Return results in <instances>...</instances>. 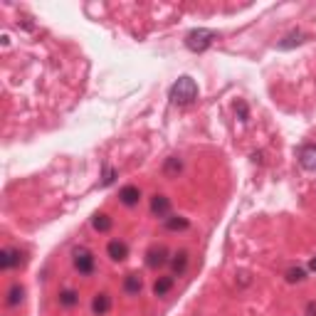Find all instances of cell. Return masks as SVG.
<instances>
[{"label": "cell", "instance_id": "cell-1", "mask_svg": "<svg viewBox=\"0 0 316 316\" xmlns=\"http://www.w3.org/2000/svg\"><path fill=\"white\" fill-rule=\"evenodd\" d=\"M168 96H171L173 104H180V107L193 104V101L198 99V84H195V79H190V77H180V79L171 86Z\"/></svg>", "mask_w": 316, "mask_h": 316}, {"label": "cell", "instance_id": "cell-2", "mask_svg": "<svg viewBox=\"0 0 316 316\" xmlns=\"http://www.w3.org/2000/svg\"><path fill=\"white\" fill-rule=\"evenodd\" d=\"M215 32L213 30H190L188 35H185V45H188V50H193V52H205L213 42H215Z\"/></svg>", "mask_w": 316, "mask_h": 316}, {"label": "cell", "instance_id": "cell-3", "mask_svg": "<svg viewBox=\"0 0 316 316\" xmlns=\"http://www.w3.org/2000/svg\"><path fill=\"white\" fill-rule=\"evenodd\" d=\"M72 262H74V269L82 277H89L94 272V267H96V259H94V255L86 247H74L72 250Z\"/></svg>", "mask_w": 316, "mask_h": 316}, {"label": "cell", "instance_id": "cell-4", "mask_svg": "<svg viewBox=\"0 0 316 316\" xmlns=\"http://www.w3.org/2000/svg\"><path fill=\"white\" fill-rule=\"evenodd\" d=\"M20 264H25V252L13 250V247H3V250H0V269H3V272L15 269V267H20Z\"/></svg>", "mask_w": 316, "mask_h": 316}, {"label": "cell", "instance_id": "cell-5", "mask_svg": "<svg viewBox=\"0 0 316 316\" xmlns=\"http://www.w3.org/2000/svg\"><path fill=\"white\" fill-rule=\"evenodd\" d=\"M171 262L168 257V250L163 247V245H153L148 252H146V264L151 267V269H161V267H166Z\"/></svg>", "mask_w": 316, "mask_h": 316}, {"label": "cell", "instance_id": "cell-6", "mask_svg": "<svg viewBox=\"0 0 316 316\" xmlns=\"http://www.w3.org/2000/svg\"><path fill=\"white\" fill-rule=\"evenodd\" d=\"M151 213L158 220H168L171 218V198H166L163 193H156L151 198Z\"/></svg>", "mask_w": 316, "mask_h": 316}, {"label": "cell", "instance_id": "cell-7", "mask_svg": "<svg viewBox=\"0 0 316 316\" xmlns=\"http://www.w3.org/2000/svg\"><path fill=\"white\" fill-rule=\"evenodd\" d=\"M299 163H301L304 171L316 173V144L301 146V151H299Z\"/></svg>", "mask_w": 316, "mask_h": 316}, {"label": "cell", "instance_id": "cell-8", "mask_svg": "<svg viewBox=\"0 0 316 316\" xmlns=\"http://www.w3.org/2000/svg\"><path fill=\"white\" fill-rule=\"evenodd\" d=\"M91 311L96 316H107L112 311V296L107 291H99L94 299H91Z\"/></svg>", "mask_w": 316, "mask_h": 316}, {"label": "cell", "instance_id": "cell-9", "mask_svg": "<svg viewBox=\"0 0 316 316\" xmlns=\"http://www.w3.org/2000/svg\"><path fill=\"white\" fill-rule=\"evenodd\" d=\"M107 255H109V259H114V262H121V259L129 257V245H126L124 240H112V242L107 245Z\"/></svg>", "mask_w": 316, "mask_h": 316}, {"label": "cell", "instance_id": "cell-10", "mask_svg": "<svg viewBox=\"0 0 316 316\" xmlns=\"http://www.w3.org/2000/svg\"><path fill=\"white\" fill-rule=\"evenodd\" d=\"M119 200L124 202L126 207H134V205H139V200H141V190H139L136 185H124V188L119 190Z\"/></svg>", "mask_w": 316, "mask_h": 316}, {"label": "cell", "instance_id": "cell-11", "mask_svg": "<svg viewBox=\"0 0 316 316\" xmlns=\"http://www.w3.org/2000/svg\"><path fill=\"white\" fill-rule=\"evenodd\" d=\"M188 262H190V255H188V250H178L175 255L171 257V269L175 277H180V274H185V269H188Z\"/></svg>", "mask_w": 316, "mask_h": 316}, {"label": "cell", "instance_id": "cell-12", "mask_svg": "<svg viewBox=\"0 0 316 316\" xmlns=\"http://www.w3.org/2000/svg\"><path fill=\"white\" fill-rule=\"evenodd\" d=\"M141 289H144V279H141V274H136V272L126 274V279H124V291H126L129 296L141 294Z\"/></svg>", "mask_w": 316, "mask_h": 316}, {"label": "cell", "instance_id": "cell-13", "mask_svg": "<svg viewBox=\"0 0 316 316\" xmlns=\"http://www.w3.org/2000/svg\"><path fill=\"white\" fill-rule=\"evenodd\" d=\"M23 296H25V287L23 284H13V287L5 291V306H20V301H23Z\"/></svg>", "mask_w": 316, "mask_h": 316}, {"label": "cell", "instance_id": "cell-14", "mask_svg": "<svg viewBox=\"0 0 316 316\" xmlns=\"http://www.w3.org/2000/svg\"><path fill=\"white\" fill-rule=\"evenodd\" d=\"M112 225H114L112 215H107V213H94V218H91V228H94L96 232H109L112 230Z\"/></svg>", "mask_w": 316, "mask_h": 316}, {"label": "cell", "instance_id": "cell-15", "mask_svg": "<svg viewBox=\"0 0 316 316\" xmlns=\"http://www.w3.org/2000/svg\"><path fill=\"white\" fill-rule=\"evenodd\" d=\"M57 301H59V306L72 309V306H77V304H79V294H77L74 289H64V291H59Z\"/></svg>", "mask_w": 316, "mask_h": 316}, {"label": "cell", "instance_id": "cell-16", "mask_svg": "<svg viewBox=\"0 0 316 316\" xmlns=\"http://www.w3.org/2000/svg\"><path fill=\"white\" fill-rule=\"evenodd\" d=\"M163 223H166V230H171V232H180V230H188V228H190L188 218H183V215H171V218L163 220Z\"/></svg>", "mask_w": 316, "mask_h": 316}, {"label": "cell", "instance_id": "cell-17", "mask_svg": "<svg viewBox=\"0 0 316 316\" xmlns=\"http://www.w3.org/2000/svg\"><path fill=\"white\" fill-rule=\"evenodd\" d=\"M180 171H183V161H180L178 156H168L166 163H163V175L173 178V175H178Z\"/></svg>", "mask_w": 316, "mask_h": 316}, {"label": "cell", "instance_id": "cell-18", "mask_svg": "<svg viewBox=\"0 0 316 316\" xmlns=\"http://www.w3.org/2000/svg\"><path fill=\"white\" fill-rule=\"evenodd\" d=\"M173 289V277H158L156 284H153V294L156 296H166Z\"/></svg>", "mask_w": 316, "mask_h": 316}, {"label": "cell", "instance_id": "cell-19", "mask_svg": "<svg viewBox=\"0 0 316 316\" xmlns=\"http://www.w3.org/2000/svg\"><path fill=\"white\" fill-rule=\"evenodd\" d=\"M301 42H304V32H291L279 42V50H291L294 45H301Z\"/></svg>", "mask_w": 316, "mask_h": 316}, {"label": "cell", "instance_id": "cell-20", "mask_svg": "<svg viewBox=\"0 0 316 316\" xmlns=\"http://www.w3.org/2000/svg\"><path fill=\"white\" fill-rule=\"evenodd\" d=\"M304 279H306V269H304V267H291V269H287L289 284H299V282H304Z\"/></svg>", "mask_w": 316, "mask_h": 316}, {"label": "cell", "instance_id": "cell-21", "mask_svg": "<svg viewBox=\"0 0 316 316\" xmlns=\"http://www.w3.org/2000/svg\"><path fill=\"white\" fill-rule=\"evenodd\" d=\"M116 175H119V173H116L114 168H104V173H101V185H112L116 180Z\"/></svg>", "mask_w": 316, "mask_h": 316}, {"label": "cell", "instance_id": "cell-22", "mask_svg": "<svg viewBox=\"0 0 316 316\" xmlns=\"http://www.w3.org/2000/svg\"><path fill=\"white\" fill-rule=\"evenodd\" d=\"M235 112L240 114L242 121H247V104H245V101H237V104H235Z\"/></svg>", "mask_w": 316, "mask_h": 316}, {"label": "cell", "instance_id": "cell-23", "mask_svg": "<svg viewBox=\"0 0 316 316\" xmlns=\"http://www.w3.org/2000/svg\"><path fill=\"white\" fill-rule=\"evenodd\" d=\"M306 316H316V301H309V304H306Z\"/></svg>", "mask_w": 316, "mask_h": 316}, {"label": "cell", "instance_id": "cell-24", "mask_svg": "<svg viewBox=\"0 0 316 316\" xmlns=\"http://www.w3.org/2000/svg\"><path fill=\"white\" fill-rule=\"evenodd\" d=\"M309 269H311V272H316V257H311V262H309Z\"/></svg>", "mask_w": 316, "mask_h": 316}]
</instances>
